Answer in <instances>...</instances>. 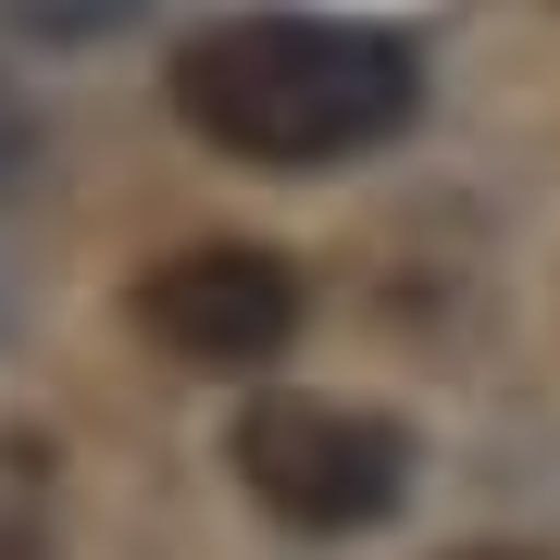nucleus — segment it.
<instances>
[{"instance_id": "2", "label": "nucleus", "mask_w": 560, "mask_h": 560, "mask_svg": "<svg viewBox=\"0 0 560 560\" xmlns=\"http://www.w3.org/2000/svg\"><path fill=\"white\" fill-rule=\"evenodd\" d=\"M224 474L287 536H374L411 499V423L337 399V386H249L224 423Z\"/></svg>"}, {"instance_id": "4", "label": "nucleus", "mask_w": 560, "mask_h": 560, "mask_svg": "<svg viewBox=\"0 0 560 560\" xmlns=\"http://www.w3.org/2000/svg\"><path fill=\"white\" fill-rule=\"evenodd\" d=\"M0 560H38V536H25V523H0Z\"/></svg>"}, {"instance_id": "5", "label": "nucleus", "mask_w": 560, "mask_h": 560, "mask_svg": "<svg viewBox=\"0 0 560 560\" xmlns=\"http://www.w3.org/2000/svg\"><path fill=\"white\" fill-rule=\"evenodd\" d=\"M460 560H536V548H460Z\"/></svg>"}, {"instance_id": "1", "label": "nucleus", "mask_w": 560, "mask_h": 560, "mask_svg": "<svg viewBox=\"0 0 560 560\" xmlns=\"http://www.w3.org/2000/svg\"><path fill=\"white\" fill-rule=\"evenodd\" d=\"M423 101V62L349 13H224L175 50V125L249 175H324L386 150Z\"/></svg>"}, {"instance_id": "3", "label": "nucleus", "mask_w": 560, "mask_h": 560, "mask_svg": "<svg viewBox=\"0 0 560 560\" xmlns=\"http://www.w3.org/2000/svg\"><path fill=\"white\" fill-rule=\"evenodd\" d=\"M125 312L162 361L261 386V361H287V337H300V261L261 237H187L125 287Z\"/></svg>"}]
</instances>
